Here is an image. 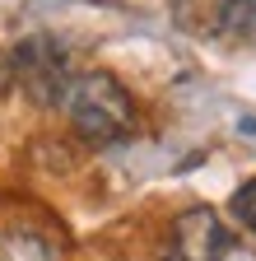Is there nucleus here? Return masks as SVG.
Segmentation results:
<instances>
[{
    "instance_id": "nucleus-4",
    "label": "nucleus",
    "mask_w": 256,
    "mask_h": 261,
    "mask_svg": "<svg viewBox=\"0 0 256 261\" xmlns=\"http://www.w3.org/2000/svg\"><path fill=\"white\" fill-rule=\"evenodd\" d=\"M0 261H61V243L38 228H5L0 233Z\"/></svg>"
},
{
    "instance_id": "nucleus-3",
    "label": "nucleus",
    "mask_w": 256,
    "mask_h": 261,
    "mask_svg": "<svg viewBox=\"0 0 256 261\" xmlns=\"http://www.w3.org/2000/svg\"><path fill=\"white\" fill-rule=\"evenodd\" d=\"M173 252L177 261H229L233 238L210 205H191L173 219Z\"/></svg>"
},
{
    "instance_id": "nucleus-2",
    "label": "nucleus",
    "mask_w": 256,
    "mask_h": 261,
    "mask_svg": "<svg viewBox=\"0 0 256 261\" xmlns=\"http://www.w3.org/2000/svg\"><path fill=\"white\" fill-rule=\"evenodd\" d=\"M14 65V80L23 84V93L33 103H61L66 98V84H70V65H66V51H61L56 38H28L14 47L10 56Z\"/></svg>"
},
{
    "instance_id": "nucleus-7",
    "label": "nucleus",
    "mask_w": 256,
    "mask_h": 261,
    "mask_svg": "<svg viewBox=\"0 0 256 261\" xmlns=\"http://www.w3.org/2000/svg\"><path fill=\"white\" fill-rule=\"evenodd\" d=\"M10 80H14V65H10V56H0V93H5Z\"/></svg>"
},
{
    "instance_id": "nucleus-6",
    "label": "nucleus",
    "mask_w": 256,
    "mask_h": 261,
    "mask_svg": "<svg viewBox=\"0 0 256 261\" xmlns=\"http://www.w3.org/2000/svg\"><path fill=\"white\" fill-rule=\"evenodd\" d=\"M229 205H233V219L247 228V233H256V177L242 182V187L233 191V201H229Z\"/></svg>"
},
{
    "instance_id": "nucleus-5",
    "label": "nucleus",
    "mask_w": 256,
    "mask_h": 261,
    "mask_svg": "<svg viewBox=\"0 0 256 261\" xmlns=\"http://www.w3.org/2000/svg\"><path fill=\"white\" fill-rule=\"evenodd\" d=\"M214 33H219V38H229V42L256 47V0H219Z\"/></svg>"
},
{
    "instance_id": "nucleus-1",
    "label": "nucleus",
    "mask_w": 256,
    "mask_h": 261,
    "mask_svg": "<svg viewBox=\"0 0 256 261\" xmlns=\"http://www.w3.org/2000/svg\"><path fill=\"white\" fill-rule=\"evenodd\" d=\"M61 108L70 117V130L89 145H112V140H126L135 126V103L126 84L107 70H84V75H70L66 84V98Z\"/></svg>"
}]
</instances>
